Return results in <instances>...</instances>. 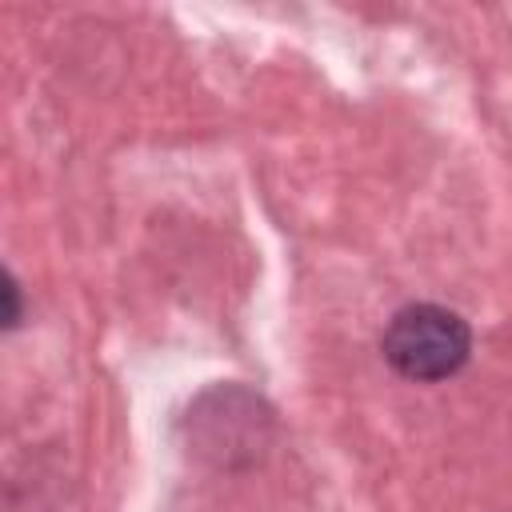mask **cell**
I'll use <instances>...</instances> for the list:
<instances>
[{
    "instance_id": "obj_1",
    "label": "cell",
    "mask_w": 512,
    "mask_h": 512,
    "mask_svg": "<svg viewBox=\"0 0 512 512\" xmlns=\"http://www.w3.org/2000/svg\"><path fill=\"white\" fill-rule=\"evenodd\" d=\"M384 360L408 380H444L472 352L468 324L440 304H408L384 328Z\"/></svg>"
},
{
    "instance_id": "obj_2",
    "label": "cell",
    "mask_w": 512,
    "mask_h": 512,
    "mask_svg": "<svg viewBox=\"0 0 512 512\" xmlns=\"http://www.w3.org/2000/svg\"><path fill=\"white\" fill-rule=\"evenodd\" d=\"M4 300H8V308H4V324L12 328V324L20 320V300H16V280H12V276H4Z\"/></svg>"
}]
</instances>
